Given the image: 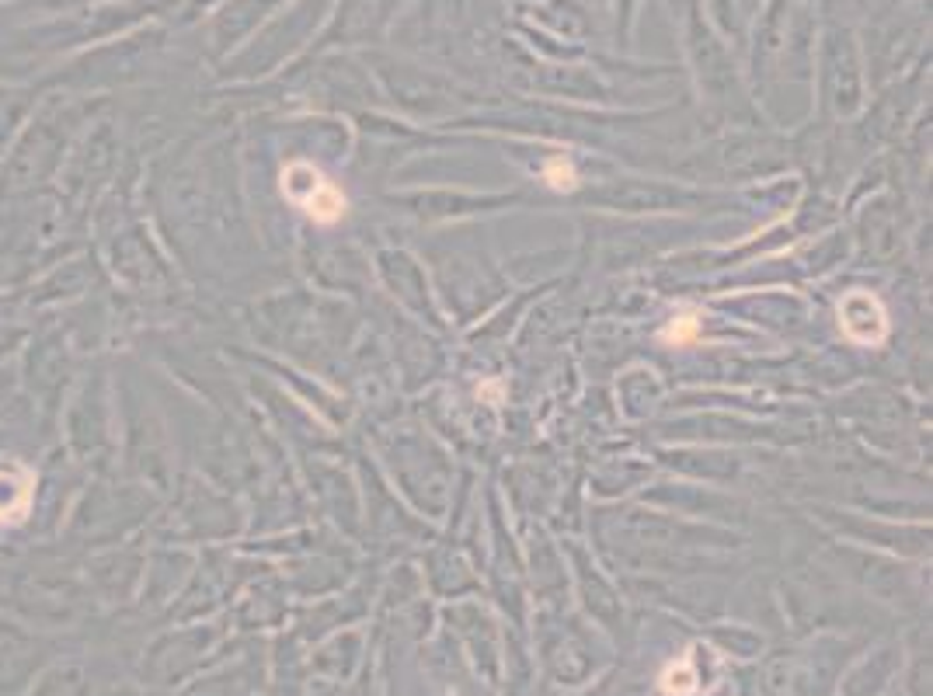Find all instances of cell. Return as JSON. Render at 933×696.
Segmentation results:
<instances>
[{"mask_svg": "<svg viewBox=\"0 0 933 696\" xmlns=\"http://www.w3.org/2000/svg\"><path fill=\"white\" fill-rule=\"evenodd\" d=\"M279 185L286 202H293L307 220L318 226H335L349 213V195L338 189L318 164L310 160H290L279 174Z\"/></svg>", "mask_w": 933, "mask_h": 696, "instance_id": "6da1fadb", "label": "cell"}, {"mask_svg": "<svg viewBox=\"0 0 933 696\" xmlns=\"http://www.w3.org/2000/svg\"><path fill=\"white\" fill-rule=\"evenodd\" d=\"M836 320H839V335L857 348L885 345V338H888V331H892V320H888V310H885L881 296L870 293V289H850V293H843L836 303Z\"/></svg>", "mask_w": 933, "mask_h": 696, "instance_id": "7a4b0ae2", "label": "cell"}, {"mask_svg": "<svg viewBox=\"0 0 933 696\" xmlns=\"http://www.w3.org/2000/svg\"><path fill=\"white\" fill-rule=\"evenodd\" d=\"M35 467L14 456H0V530L21 526L29 519L35 505Z\"/></svg>", "mask_w": 933, "mask_h": 696, "instance_id": "3957f363", "label": "cell"}, {"mask_svg": "<svg viewBox=\"0 0 933 696\" xmlns=\"http://www.w3.org/2000/svg\"><path fill=\"white\" fill-rule=\"evenodd\" d=\"M700 668H697V658H693V648L676 658V662H669L662 668V675H658V690L666 696H697L700 693Z\"/></svg>", "mask_w": 933, "mask_h": 696, "instance_id": "277c9868", "label": "cell"}, {"mask_svg": "<svg viewBox=\"0 0 933 696\" xmlns=\"http://www.w3.org/2000/svg\"><path fill=\"white\" fill-rule=\"evenodd\" d=\"M658 338L673 348L693 345V342L700 338V314H697V310H683V314H676L666 327H662V331H658Z\"/></svg>", "mask_w": 933, "mask_h": 696, "instance_id": "5b68a950", "label": "cell"}, {"mask_svg": "<svg viewBox=\"0 0 933 696\" xmlns=\"http://www.w3.org/2000/svg\"><path fill=\"white\" fill-rule=\"evenodd\" d=\"M544 182L554 191H575L579 189V171L568 157H550L544 164Z\"/></svg>", "mask_w": 933, "mask_h": 696, "instance_id": "8992f818", "label": "cell"}]
</instances>
